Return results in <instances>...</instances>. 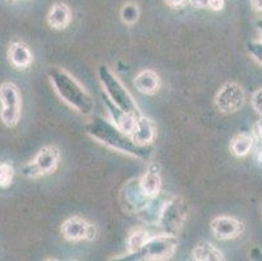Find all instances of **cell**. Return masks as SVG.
I'll return each mask as SVG.
<instances>
[{
    "mask_svg": "<svg viewBox=\"0 0 262 261\" xmlns=\"http://www.w3.org/2000/svg\"><path fill=\"white\" fill-rule=\"evenodd\" d=\"M208 7L214 12L222 11L225 8V0H209Z\"/></svg>",
    "mask_w": 262,
    "mask_h": 261,
    "instance_id": "484cf974",
    "label": "cell"
},
{
    "mask_svg": "<svg viewBox=\"0 0 262 261\" xmlns=\"http://www.w3.org/2000/svg\"><path fill=\"white\" fill-rule=\"evenodd\" d=\"M171 195H167V193L161 192L158 196L153 197L149 201V204L139 213L140 218L144 222L150 225H156L158 224V219L161 217V213L163 210L164 204L167 203V200L170 198Z\"/></svg>",
    "mask_w": 262,
    "mask_h": 261,
    "instance_id": "ac0fdd59",
    "label": "cell"
},
{
    "mask_svg": "<svg viewBox=\"0 0 262 261\" xmlns=\"http://www.w3.org/2000/svg\"><path fill=\"white\" fill-rule=\"evenodd\" d=\"M139 179L140 187L146 197L153 198L162 192V178L158 165H150L147 171Z\"/></svg>",
    "mask_w": 262,
    "mask_h": 261,
    "instance_id": "4fadbf2b",
    "label": "cell"
},
{
    "mask_svg": "<svg viewBox=\"0 0 262 261\" xmlns=\"http://www.w3.org/2000/svg\"><path fill=\"white\" fill-rule=\"evenodd\" d=\"M13 175H15V170L7 162L0 164V187H9L13 180Z\"/></svg>",
    "mask_w": 262,
    "mask_h": 261,
    "instance_id": "603a6c76",
    "label": "cell"
},
{
    "mask_svg": "<svg viewBox=\"0 0 262 261\" xmlns=\"http://www.w3.org/2000/svg\"><path fill=\"white\" fill-rule=\"evenodd\" d=\"M256 25H257V29H258L259 34L262 35V20H258V21H257Z\"/></svg>",
    "mask_w": 262,
    "mask_h": 261,
    "instance_id": "1f68e13d",
    "label": "cell"
},
{
    "mask_svg": "<svg viewBox=\"0 0 262 261\" xmlns=\"http://www.w3.org/2000/svg\"><path fill=\"white\" fill-rule=\"evenodd\" d=\"M254 137L252 135H247V133H242V135L236 136L231 141L230 149L235 157L243 158L248 155L252 152L254 147Z\"/></svg>",
    "mask_w": 262,
    "mask_h": 261,
    "instance_id": "ffe728a7",
    "label": "cell"
},
{
    "mask_svg": "<svg viewBox=\"0 0 262 261\" xmlns=\"http://www.w3.org/2000/svg\"><path fill=\"white\" fill-rule=\"evenodd\" d=\"M252 106L256 112L262 116V89L256 90L252 95Z\"/></svg>",
    "mask_w": 262,
    "mask_h": 261,
    "instance_id": "d4e9b609",
    "label": "cell"
},
{
    "mask_svg": "<svg viewBox=\"0 0 262 261\" xmlns=\"http://www.w3.org/2000/svg\"><path fill=\"white\" fill-rule=\"evenodd\" d=\"M49 78L55 88V92L67 105H70L82 115L92 114L94 110V101L92 95L68 72L55 67L49 71Z\"/></svg>",
    "mask_w": 262,
    "mask_h": 261,
    "instance_id": "7a4b0ae2",
    "label": "cell"
},
{
    "mask_svg": "<svg viewBox=\"0 0 262 261\" xmlns=\"http://www.w3.org/2000/svg\"><path fill=\"white\" fill-rule=\"evenodd\" d=\"M47 261H58V260H47Z\"/></svg>",
    "mask_w": 262,
    "mask_h": 261,
    "instance_id": "d6a6232c",
    "label": "cell"
},
{
    "mask_svg": "<svg viewBox=\"0 0 262 261\" xmlns=\"http://www.w3.org/2000/svg\"><path fill=\"white\" fill-rule=\"evenodd\" d=\"M193 260L194 261H225L222 251L216 248L213 243L200 242L193 248Z\"/></svg>",
    "mask_w": 262,
    "mask_h": 261,
    "instance_id": "d6986e66",
    "label": "cell"
},
{
    "mask_svg": "<svg viewBox=\"0 0 262 261\" xmlns=\"http://www.w3.org/2000/svg\"><path fill=\"white\" fill-rule=\"evenodd\" d=\"M210 229L219 240H228V239L237 238L243 233L244 226L239 219L228 215H221L211 221Z\"/></svg>",
    "mask_w": 262,
    "mask_h": 261,
    "instance_id": "30bf717a",
    "label": "cell"
},
{
    "mask_svg": "<svg viewBox=\"0 0 262 261\" xmlns=\"http://www.w3.org/2000/svg\"><path fill=\"white\" fill-rule=\"evenodd\" d=\"M120 17L121 21L127 25H133V24L137 23L140 17V9L137 7V4L135 3H127L124 4L123 8L120 11Z\"/></svg>",
    "mask_w": 262,
    "mask_h": 261,
    "instance_id": "7402d4cb",
    "label": "cell"
},
{
    "mask_svg": "<svg viewBox=\"0 0 262 261\" xmlns=\"http://www.w3.org/2000/svg\"><path fill=\"white\" fill-rule=\"evenodd\" d=\"M251 6L256 12H262V0H251Z\"/></svg>",
    "mask_w": 262,
    "mask_h": 261,
    "instance_id": "4dcf8cb0",
    "label": "cell"
},
{
    "mask_svg": "<svg viewBox=\"0 0 262 261\" xmlns=\"http://www.w3.org/2000/svg\"><path fill=\"white\" fill-rule=\"evenodd\" d=\"M252 136L254 137V140L262 143V119L257 122L253 127V132H252Z\"/></svg>",
    "mask_w": 262,
    "mask_h": 261,
    "instance_id": "4316f807",
    "label": "cell"
},
{
    "mask_svg": "<svg viewBox=\"0 0 262 261\" xmlns=\"http://www.w3.org/2000/svg\"><path fill=\"white\" fill-rule=\"evenodd\" d=\"M176 235L161 234L150 236L140 250L111 258L110 261H164L172 257L178 250Z\"/></svg>",
    "mask_w": 262,
    "mask_h": 261,
    "instance_id": "3957f363",
    "label": "cell"
},
{
    "mask_svg": "<svg viewBox=\"0 0 262 261\" xmlns=\"http://www.w3.org/2000/svg\"><path fill=\"white\" fill-rule=\"evenodd\" d=\"M61 234L66 240L76 243L81 240H93L97 235V230L94 225L81 217H71L61 225Z\"/></svg>",
    "mask_w": 262,
    "mask_h": 261,
    "instance_id": "9c48e42d",
    "label": "cell"
},
{
    "mask_svg": "<svg viewBox=\"0 0 262 261\" xmlns=\"http://www.w3.org/2000/svg\"><path fill=\"white\" fill-rule=\"evenodd\" d=\"M0 119L4 126L13 128L21 119V94L13 83H3L0 85Z\"/></svg>",
    "mask_w": 262,
    "mask_h": 261,
    "instance_id": "8992f818",
    "label": "cell"
},
{
    "mask_svg": "<svg viewBox=\"0 0 262 261\" xmlns=\"http://www.w3.org/2000/svg\"><path fill=\"white\" fill-rule=\"evenodd\" d=\"M136 89L145 95H154L161 88V78L153 69H144L135 77Z\"/></svg>",
    "mask_w": 262,
    "mask_h": 261,
    "instance_id": "2e32d148",
    "label": "cell"
},
{
    "mask_svg": "<svg viewBox=\"0 0 262 261\" xmlns=\"http://www.w3.org/2000/svg\"><path fill=\"white\" fill-rule=\"evenodd\" d=\"M124 205L125 209L130 213H137L139 214L151 198L146 197L145 193L142 192L141 187H140V179H132L124 186Z\"/></svg>",
    "mask_w": 262,
    "mask_h": 261,
    "instance_id": "8fae6325",
    "label": "cell"
},
{
    "mask_svg": "<svg viewBox=\"0 0 262 261\" xmlns=\"http://www.w3.org/2000/svg\"><path fill=\"white\" fill-rule=\"evenodd\" d=\"M188 0H164V3L167 4L171 8H182L183 6H185Z\"/></svg>",
    "mask_w": 262,
    "mask_h": 261,
    "instance_id": "f1b7e54d",
    "label": "cell"
},
{
    "mask_svg": "<svg viewBox=\"0 0 262 261\" xmlns=\"http://www.w3.org/2000/svg\"><path fill=\"white\" fill-rule=\"evenodd\" d=\"M72 21V12L70 7L64 3H56L47 13V24L55 30H63L68 28Z\"/></svg>",
    "mask_w": 262,
    "mask_h": 261,
    "instance_id": "e0dca14e",
    "label": "cell"
},
{
    "mask_svg": "<svg viewBox=\"0 0 262 261\" xmlns=\"http://www.w3.org/2000/svg\"><path fill=\"white\" fill-rule=\"evenodd\" d=\"M103 102L104 105H106L107 110H108V114L110 116H111L113 123L115 124L120 131H123L124 133H127V135L130 136V133H132L133 129H135L136 119L139 118V116H133V115L121 111V110L119 109V107H116L106 95L103 97Z\"/></svg>",
    "mask_w": 262,
    "mask_h": 261,
    "instance_id": "7c38bea8",
    "label": "cell"
},
{
    "mask_svg": "<svg viewBox=\"0 0 262 261\" xmlns=\"http://www.w3.org/2000/svg\"><path fill=\"white\" fill-rule=\"evenodd\" d=\"M245 93L236 83H227L218 90L215 95V106L221 112L232 114L244 106Z\"/></svg>",
    "mask_w": 262,
    "mask_h": 261,
    "instance_id": "ba28073f",
    "label": "cell"
},
{
    "mask_svg": "<svg viewBox=\"0 0 262 261\" xmlns=\"http://www.w3.org/2000/svg\"><path fill=\"white\" fill-rule=\"evenodd\" d=\"M157 128L154 123L150 119L145 116H139L136 119V126L133 132L130 133V137L140 145H153V141L156 140Z\"/></svg>",
    "mask_w": 262,
    "mask_h": 261,
    "instance_id": "5bb4252c",
    "label": "cell"
},
{
    "mask_svg": "<svg viewBox=\"0 0 262 261\" xmlns=\"http://www.w3.org/2000/svg\"><path fill=\"white\" fill-rule=\"evenodd\" d=\"M9 62L16 69H28L33 63V54L24 42H13L8 49Z\"/></svg>",
    "mask_w": 262,
    "mask_h": 261,
    "instance_id": "9a60e30c",
    "label": "cell"
},
{
    "mask_svg": "<svg viewBox=\"0 0 262 261\" xmlns=\"http://www.w3.org/2000/svg\"><path fill=\"white\" fill-rule=\"evenodd\" d=\"M188 3L193 7V8H208L209 0H188Z\"/></svg>",
    "mask_w": 262,
    "mask_h": 261,
    "instance_id": "83f0119b",
    "label": "cell"
},
{
    "mask_svg": "<svg viewBox=\"0 0 262 261\" xmlns=\"http://www.w3.org/2000/svg\"><path fill=\"white\" fill-rule=\"evenodd\" d=\"M98 77L104 92H106V97L116 107H119L121 111L133 115V116H141L142 114L137 104H136V101L133 99L129 92L124 88L120 80L110 71L108 67L104 66V64H101L98 67Z\"/></svg>",
    "mask_w": 262,
    "mask_h": 261,
    "instance_id": "277c9868",
    "label": "cell"
},
{
    "mask_svg": "<svg viewBox=\"0 0 262 261\" xmlns=\"http://www.w3.org/2000/svg\"><path fill=\"white\" fill-rule=\"evenodd\" d=\"M84 131L88 136L103 144L106 147L115 149L124 154L140 158L142 161H149L153 155V145H140L129 135L124 133L114 123L106 121L99 115H94L84 126Z\"/></svg>",
    "mask_w": 262,
    "mask_h": 261,
    "instance_id": "6da1fadb",
    "label": "cell"
},
{
    "mask_svg": "<svg viewBox=\"0 0 262 261\" xmlns=\"http://www.w3.org/2000/svg\"><path fill=\"white\" fill-rule=\"evenodd\" d=\"M59 162H60V152H59L58 148L47 145L37 153L32 162L26 164L23 167L21 172L25 178L29 179L50 175L58 169Z\"/></svg>",
    "mask_w": 262,
    "mask_h": 261,
    "instance_id": "52a82bcc",
    "label": "cell"
},
{
    "mask_svg": "<svg viewBox=\"0 0 262 261\" xmlns=\"http://www.w3.org/2000/svg\"><path fill=\"white\" fill-rule=\"evenodd\" d=\"M247 50L254 61L258 62L262 66V42L258 41H251L247 43Z\"/></svg>",
    "mask_w": 262,
    "mask_h": 261,
    "instance_id": "cb8c5ba5",
    "label": "cell"
},
{
    "mask_svg": "<svg viewBox=\"0 0 262 261\" xmlns=\"http://www.w3.org/2000/svg\"><path fill=\"white\" fill-rule=\"evenodd\" d=\"M149 238H150V234L147 233L146 230L139 229L132 231L130 235L128 236V240H127L128 251H129V252H135V251L140 250V248L144 246L145 242H146Z\"/></svg>",
    "mask_w": 262,
    "mask_h": 261,
    "instance_id": "44dd1931",
    "label": "cell"
},
{
    "mask_svg": "<svg viewBox=\"0 0 262 261\" xmlns=\"http://www.w3.org/2000/svg\"><path fill=\"white\" fill-rule=\"evenodd\" d=\"M188 213L189 207L184 198L180 196H170L167 203L164 204L157 225L161 226L164 234L176 235L188 219Z\"/></svg>",
    "mask_w": 262,
    "mask_h": 261,
    "instance_id": "5b68a950",
    "label": "cell"
},
{
    "mask_svg": "<svg viewBox=\"0 0 262 261\" xmlns=\"http://www.w3.org/2000/svg\"><path fill=\"white\" fill-rule=\"evenodd\" d=\"M251 258L252 261H262V251L258 247H253L251 250Z\"/></svg>",
    "mask_w": 262,
    "mask_h": 261,
    "instance_id": "f546056e",
    "label": "cell"
}]
</instances>
